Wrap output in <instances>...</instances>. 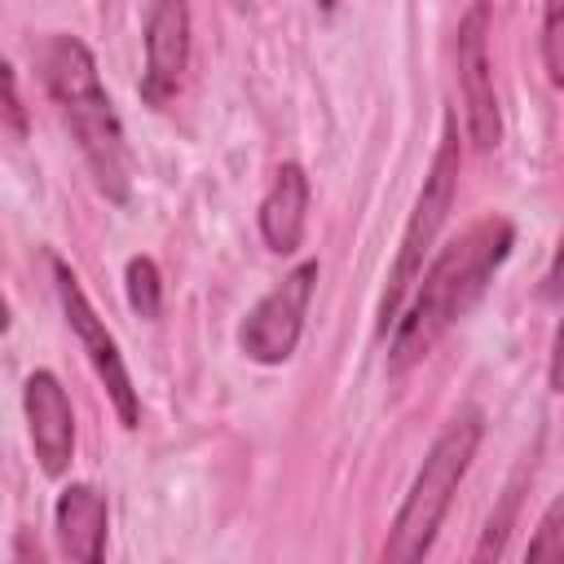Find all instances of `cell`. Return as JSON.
<instances>
[{
	"label": "cell",
	"mask_w": 564,
	"mask_h": 564,
	"mask_svg": "<svg viewBox=\"0 0 564 564\" xmlns=\"http://www.w3.org/2000/svg\"><path fill=\"white\" fill-rule=\"evenodd\" d=\"M511 242H516V225L507 216H480L419 273V291L392 326V348H388L392 370H410L485 295L489 278L511 256Z\"/></svg>",
	"instance_id": "1"
},
{
	"label": "cell",
	"mask_w": 564,
	"mask_h": 564,
	"mask_svg": "<svg viewBox=\"0 0 564 564\" xmlns=\"http://www.w3.org/2000/svg\"><path fill=\"white\" fill-rule=\"evenodd\" d=\"M35 70H40V84L48 88L62 123L70 128L97 189L110 203H128V194H132V150H128L123 123L115 115V101L101 88V75H97V62H93L88 44L66 35V31H53L35 44Z\"/></svg>",
	"instance_id": "2"
},
{
	"label": "cell",
	"mask_w": 564,
	"mask_h": 564,
	"mask_svg": "<svg viewBox=\"0 0 564 564\" xmlns=\"http://www.w3.org/2000/svg\"><path fill=\"white\" fill-rule=\"evenodd\" d=\"M485 436V419L480 410H458L441 436L432 441V449L423 454V467L414 471L410 480V494L401 498V511L388 529V542H383V560H423L432 551V538L454 502V489L458 480L467 476L471 458H476V445Z\"/></svg>",
	"instance_id": "3"
},
{
	"label": "cell",
	"mask_w": 564,
	"mask_h": 564,
	"mask_svg": "<svg viewBox=\"0 0 564 564\" xmlns=\"http://www.w3.org/2000/svg\"><path fill=\"white\" fill-rule=\"evenodd\" d=\"M458 167H463V150H458V123L445 119V132H441V145L432 154V167L423 176V189L414 198V212L401 229V247H397V260L388 269V286L379 295V335H388V326H397L401 308H405V295L410 286L419 282L423 273V260L454 207V194H458Z\"/></svg>",
	"instance_id": "4"
},
{
	"label": "cell",
	"mask_w": 564,
	"mask_h": 564,
	"mask_svg": "<svg viewBox=\"0 0 564 564\" xmlns=\"http://www.w3.org/2000/svg\"><path fill=\"white\" fill-rule=\"evenodd\" d=\"M48 264H53V286H57V304H62L66 326L75 330V339H79L88 366L97 370V379H101V388H106V397H110L119 423H123V427H137V423H141V401H137V388H132V375H128V366H123V357H119L115 335L106 330V322H101L97 308L88 304L79 278H75L57 256H48Z\"/></svg>",
	"instance_id": "5"
},
{
	"label": "cell",
	"mask_w": 564,
	"mask_h": 564,
	"mask_svg": "<svg viewBox=\"0 0 564 564\" xmlns=\"http://www.w3.org/2000/svg\"><path fill=\"white\" fill-rule=\"evenodd\" d=\"M313 282H317V260H304L269 295L256 300V308L238 326L242 357H251L260 366H282L295 352L300 330H304V313L313 300Z\"/></svg>",
	"instance_id": "6"
},
{
	"label": "cell",
	"mask_w": 564,
	"mask_h": 564,
	"mask_svg": "<svg viewBox=\"0 0 564 564\" xmlns=\"http://www.w3.org/2000/svg\"><path fill=\"white\" fill-rule=\"evenodd\" d=\"M458 97H463V123L476 150H494L502 141V115L494 93V62H489V9L476 0L458 22Z\"/></svg>",
	"instance_id": "7"
},
{
	"label": "cell",
	"mask_w": 564,
	"mask_h": 564,
	"mask_svg": "<svg viewBox=\"0 0 564 564\" xmlns=\"http://www.w3.org/2000/svg\"><path fill=\"white\" fill-rule=\"evenodd\" d=\"M189 66V0H154L145 18V70L141 97L150 106H167Z\"/></svg>",
	"instance_id": "8"
},
{
	"label": "cell",
	"mask_w": 564,
	"mask_h": 564,
	"mask_svg": "<svg viewBox=\"0 0 564 564\" xmlns=\"http://www.w3.org/2000/svg\"><path fill=\"white\" fill-rule=\"evenodd\" d=\"M22 410H26V427H31L40 471L62 476L70 467V454H75V414H70V401H66V388L48 370H35L22 388Z\"/></svg>",
	"instance_id": "9"
},
{
	"label": "cell",
	"mask_w": 564,
	"mask_h": 564,
	"mask_svg": "<svg viewBox=\"0 0 564 564\" xmlns=\"http://www.w3.org/2000/svg\"><path fill=\"white\" fill-rule=\"evenodd\" d=\"M304 225H308V176L300 163H282L260 198V234L269 251L291 256L304 242Z\"/></svg>",
	"instance_id": "10"
},
{
	"label": "cell",
	"mask_w": 564,
	"mask_h": 564,
	"mask_svg": "<svg viewBox=\"0 0 564 564\" xmlns=\"http://www.w3.org/2000/svg\"><path fill=\"white\" fill-rule=\"evenodd\" d=\"M106 520H110L106 498L93 485H66L57 494V507H53L62 555L84 560V564H97L101 551H106Z\"/></svg>",
	"instance_id": "11"
},
{
	"label": "cell",
	"mask_w": 564,
	"mask_h": 564,
	"mask_svg": "<svg viewBox=\"0 0 564 564\" xmlns=\"http://www.w3.org/2000/svg\"><path fill=\"white\" fill-rule=\"evenodd\" d=\"M529 480H533V454H529V458L516 467V476L507 480V489H502V502H498V511L489 516V524H485V538H480V546H476V560L502 555V546H507V533H511V524H516V511H520V498H524Z\"/></svg>",
	"instance_id": "12"
},
{
	"label": "cell",
	"mask_w": 564,
	"mask_h": 564,
	"mask_svg": "<svg viewBox=\"0 0 564 564\" xmlns=\"http://www.w3.org/2000/svg\"><path fill=\"white\" fill-rule=\"evenodd\" d=\"M128 304L137 317H159V304H163V282H159V269L150 256H132L128 260Z\"/></svg>",
	"instance_id": "13"
},
{
	"label": "cell",
	"mask_w": 564,
	"mask_h": 564,
	"mask_svg": "<svg viewBox=\"0 0 564 564\" xmlns=\"http://www.w3.org/2000/svg\"><path fill=\"white\" fill-rule=\"evenodd\" d=\"M524 560H560L564 564V494L551 498V507L542 511V520L524 546Z\"/></svg>",
	"instance_id": "14"
},
{
	"label": "cell",
	"mask_w": 564,
	"mask_h": 564,
	"mask_svg": "<svg viewBox=\"0 0 564 564\" xmlns=\"http://www.w3.org/2000/svg\"><path fill=\"white\" fill-rule=\"evenodd\" d=\"M542 62L555 88H564V0H546L542 9Z\"/></svg>",
	"instance_id": "15"
},
{
	"label": "cell",
	"mask_w": 564,
	"mask_h": 564,
	"mask_svg": "<svg viewBox=\"0 0 564 564\" xmlns=\"http://www.w3.org/2000/svg\"><path fill=\"white\" fill-rule=\"evenodd\" d=\"M0 79H4V123H9V137L22 141V137H26V106H22V97H18V70L4 66Z\"/></svg>",
	"instance_id": "16"
},
{
	"label": "cell",
	"mask_w": 564,
	"mask_h": 564,
	"mask_svg": "<svg viewBox=\"0 0 564 564\" xmlns=\"http://www.w3.org/2000/svg\"><path fill=\"white\" fill-rule=\"evenodd\" d=\"M542 295H546V300H564V234H560V247H555V256H551V269H546Z\"/></svg>",
	"instance_id": "17"
},
{
	"label": "cell",
	"mask_w": 564,
	"mask_h": 564,
	"mask_svg": "<svg viewBox=\"0 0 564 564\" xmlns=\"http://www.w3.org/2000/svg\"><path fill=\"white\" fill-rule=\"evenodd\" d=\"M546 379L555 392H564V317L555 326V339H551V366H546Z\"/></svg>",
	"instance_id": "18"
},
{
	"label": "cell",
	"mask_w": 564,
	"mask_h": 564,
	"mask_svg": "<svg viewBox=\"0 0 564 564\" xmlns=\"http://www.w3.org/2000/svg\"><path fill=\"white\" fill-rule=\"evenodd\" d=\"M330 4H335V0H322V9H330Z\"/></svg>",
	"instance_id": "19"
}]
</instances>
